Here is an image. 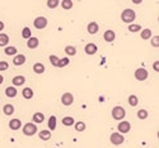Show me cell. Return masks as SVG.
I'll return each mask as SVG.
<instances>
[{
    "label": "cell",
    "mask_w": 159,
    "mask_h": 148,
    "mask_svg": "<svg viewBox=\"0 0 159 148\" xmlns=\"http://www.w3.org/2000/svg\"><path fill=\"white\" fill-rule=\"evenodd\" d=\"M103 38H104V41L106 42H113L115 39H116V33H115V30H112V29H107L104 32V34H103Z\"/></svg>",
    "instance_id": "11"
},
{
    "label": "cell",
    "mask_w": 159,
    "mask_h": 148,
    "mask_svg": "<svg viewBox=\"0 0 159 148\" xmlns=\"http://www.w3.org/2000/svg\"><path fill=\"white\" fill-rule=\"evenodd\" d=\"M148 76H149V73H148V71L145 68H143V67L137 68L135 71V79L137 81H145L148 79Z\"/></svg>",
    "instance_id": "7"
},
{
    "label": "cell",
    "mask_w": 159,
    "mask_h": 148,
    "mask_svg": "<svg viewBox=\"0 0 159 148\" xmlns=\"http://www.w3.org/2000/svg\"><path fill=\"white\" fill-rule=\"evenodd\" d=\"M12 82H13V86H14V88H17V86H22V85H24V82H26V77L22 76V75L14 76L13 80H12Z\"/></svg>",
    "instance_id": "15"
},
{
    "label": "cell",
    "mask_w": 159,
    "mask_h": 148,
    "mask_svg": "<svg viewBox=\"0 0 159 148\" xmlns=\"http://www.w3.org/2000/svg\"><path fill=\"white\" fill-rule=\"evenodd\" d=\"M17 52H18V49L14 46H6L5 49H4V53L6 56H15V55H18Z\"/></svg>",
    "instance_id": "23"
},
{
    "label": "cell",
    "mask_w": 159,
    "mask_h": 148,
    "mask_svg": "<svg viewBox=\"0 0 159 148\" xmlns=\"http://www.w3.org/2000/svg\"><path fill=\"white\" fill-rule=\"evenodd\" d=\"M110 141H111V143L113 146H120V144H122L125 142V137L122 134L117 133V132H115V133H112L110 135Z\"/></svg>",
    "instance_id": "5"
},
{
    "label": "cell",
    "mask_w": 159,
    "mask_h": 148,
    "mask_svg": "<svg viewBox=\"0 0 159 148\" xmlns=\"http://www.w3.org/2000/svg\"><path fill=\"white\" fill-rule=\"evenodd\" d=\"M153 70H154L155 72H159V61H158V60L153 63Z\"/></svg>",
    "instance_id": "39"
},
{
    "label": "cell",
    "mask_w": 159,
    "mask_h": 148,
    "mask_svg": "<svg viewBox=\"0 0 159 148\" xmlns=\"http://www.w3.org/2000/svg\"><path fill=\"white\" fill-rule=\"evenodd\" d=\"M56 129V117L55 115H51L48 118V130H55Z\"/></svg>",
    "instance_id": "25"
},
{
    "label": "cell",
    "mask_w": 159,
    "mask_h": 148,
    "mask_svg": "<svg viewBox=\"0 0 159 148\" xmlns=\"http://www.w3.org/2000/svg\"><path fill=\"white\" fill-rule=\"evenodd\" d=\"M9 68V63L6 61H0V71H6Z\"/></svg>",
    "instance_id": "37"
},
{
    "label": "cell",
    "mask_w": 159,
    "mask_h": 148,
    "mask_svg": "<svg viewBox=\"0 0 159 148\" xmlns=\"http://www.w3.org/2000/svg\"><path fill=\"white\" fill-rule=\"evenodd\" d=\"M60 5L62 6V9L65 10H70L74 5V2L73 0H62V2H60Z\"/></svg>",
    "instance_id": "26"
},
{
    "label": "cell",
    "mask_w": 159,
    "mask_h": 148,
    "mask_svg": "<svg viewBox=\"0 0 159 148\" xmlns=\"http://www.w3.org/2000/svg\"><path fill=\"white\" fill-rule=\"evenodd\" d=\"M4 82V77L2 76V75H0V85H2V84Z\"/></svg>",
    "instance_id": "42"
},
{
    "label": "cell",
    "mask_w": 159,
    "mask_h": 148,
    "mask_svg": "<svg viewBox=\"0 0 159 148\" xmlns=\"http://www.w3.org/2000/svg\"><path fill=\"white\" fill-rule=\"evenodd\" d=\"M38 137H40V139L41 141H50L51 139V132L50 130H40V133H38Z\"/></svg>",
    "instance_id": "21"
},
{
    "label": "cell",
    "mask_w": 159,
    "mask_h": 148,
    "mask_svg": "<svg viewBox=\"0 0 159 148\" xmlns=\"http://www.w3.org/2000/svg\"><path fill=\"white\" fill-rule=\"evenodd\" d=\"M61 103H62V105H65V107H70V105L74 103V96H73V94H71V92H65V94H62V96H61Z\"/></svg>",
    "instance_id": "8"
},
{
    "label": "cell",
    "mask_w": 159,
    "mask_h": 148,
    "mask_svg": "<svg viewBox=\"0 0 159 148\" xmlns=\"http://www.w3.org/2000/svg\"><path fill=\"white\" fill-rule=\"evenodd\" d=\"M46 4H47V6L50 9H55V8H57L60 5V2H59V0H47Z\"/></svg>",
    "instance_id": "35"
},
{
    "label": "cell",
    "mask_w": 159,
    "mask_h": 148,
    "mask_svg": "<svg viewBox=\"0 0 159 148\" xmlns=\"http://www.w3.org/2000/svg\"><path fill=\"white\" fill-rule=\"evenodd\" d=\"M22 95H23V98H24V99L31 100L32 98L35 96V92H33V90H32L31 88H24V89L22 90Z\"/></svg>",
    "instance_id": "17"
},
{
    "label": "cell",
    "mask_w": 159,
    "mask_h": 148,
    "mask_svg": "<svg viewBox=\"0 0 159 148\" xmlns=\"http://www.w3.org/2000/svg\"><path fill=\"white\" fill-rule=\"evenodd\" d=\"M136 115H137V118H139L140 120H145L146 118H148V111L145 110V109H140V110H137V113H136Z\"/></svg>",
    "instance_id": "33"
},
{
    "label": "cell",
    "mask_w": 159,
    "mask_h": 148,
    "mask_svg": "<svg viewBox=\"0 0 159 148\" xmlns=\"http://www.w3.org/2000/svg\"><path fill=\"white\" fill-rule=\"evenodd\" d=\"M129 32H131V33H137V32H140L143 28L140 24H129Z\"/></svg>",
    "instance_id": "32"
},
{
    "label": "cell",
    "mask_w": 159,
    "mask_h": 148,
    "mask_svg": "<svg viewBox=\"0 0 159 148\" xmlns=\"http://www.w3.org/2000/svg\"><path fill=\"white\" fill-rule=\"evenodd\" d=\"M32 120H33L35 124H41V123H44L45 120V115L42 114V113H35L33 114V117H32Z\"/></svg>",
    "instance_id": "16"
},
{
    "label": "cell",
    "mask_w": 159,
    "mask_h": 148,
    "mask_svg": "<svg viewBox=\"0 0 159 148\" xmlns=\"http://www.w3.org/2000/svg\"><path fill=\"white\" fill-rule=\"evenodd\" d=\"M69 63H70V60H69V57H62V58H60V60H59L57 67H59V68H62V67L68 66Z\"/></svg>",
    "instance_id": "29"
},
{
    "label": "cell",
    "mask_w": 159,
    "mask_h": 148,
    "mask_svg": "<svg viewBox=\"0 0 159 148\" xmlns=\"http://www.w3.org/2000/svg\"><path fill=\"white\" fill-rule=\"evenodd\" d=\"M45 70H46L45 65H44V63H41V62H37V63H35V65H33L35 73H38V75H41V73L45 72Z\"/></svg>",
    "instance_id": "20"
},
{
    "label": "cell",
    "mask_w": 159,
    "mask_h": 148,
    "mask_svg": "<svg viewBox=\"0 0 159 148\" xmlns=\"http://www.w3.org/2000/svg\"><path fill=\"white\" fill-rule=\"evenodd\" d=\"M152 46L153 47H159V36H155V37H153L152 38Z\"/></svg>",
    "instance_id": "38"
},
{
    "label": "cell",
    "mask_w": 159,
    "mask_h": 148,
    "mask_svg": "<svg viewBox=\"0 0 159 148\" xmlns=\"http://www.w3.org/2000/svg\"><path fill=\"white\" fill-rule=\"evenodd\" d=\"M136 19V13L134 9H123L122 13H121V20L123 23H127V24H132V22Z\"/></svg>",
    "instance_id": "1"
},
{
    "label": "cell",
    "mask_w": 159,
    "mask_h": 148,
    "mask_svg": "<svg viewBox=\"0 0 159 148\" xmlns=\"http://www.w3.org/2000/svg\"><path fill=\"white\" fill-rule=\"evenodd\" d=\"M48 60H50V62H51V65H52V66L57 67V63H59V60H60L57 56H55V55H50Z\"/></svg>",
    "instance_id": "36"
},
{
    "label": "cell",
    "mask_w": 159,
    "mask_h": 148,
    "mask_svg": "<svg viewBox=\"0 0 159 148\" xmlns=\"http://www.w3.org/2000/svg\"><path fill=\"white\" fill-rule=\"evenodd\" d=\"M37 125L35 123H26L23 125V134L27 135V137H32V135H35L37 133Z\"/></svg>",
    "instance_id": "3"
},
{
    "label": "cell",
    "mask_w": 159,
    "mask_h": 148,
    "mask_svg": "<svg viewBox=\"0 0 159 148\" xmlns=\"http://www.w3.org/2000/svg\"><path fill=\"white\" fill-rule=\"evenodd\" d=\"M9 128L12 130H19L20 128H22V122H20V119H12L9 120Z\"/></svg>",
    "instance_id": "12"
},
{
    "label": "cell",
    "mask_w": 159,
    "mask_h": 148,
    "mask_svg": "<svg viewBox=\"0 0 159 148\" xmlns=\"http://www.w3.org/2000/svg\"><path fill=\"white\" fill-rule=\"evenodd\" d=\"M65 53L68 56H75L77 55V48L74 46H66L65 47Z\"/></svg>",
    "instance_id": "31"
},
{
    "label": "cell",
    "mask_w": 159,
    "mask_h": 148,
    "mask_svg": "<svg viewBox=\"0 0 159 148\" xmlns=\"http://www.w3.org/2000/svg\"><path fill=\"white\" fill-rule=\"evenodd\" d=\"M47 18L46 17H37L33 22V25L36 29H45L47 27Z\"/></svg>",
    "instance_id": "6"
},
{
    "label": "cell",
    "mask_w": 159,
    "mask_h": 148,
    "mask_svg": "<svg viewBox=\"0 0 159 148\" xmlns=\"http://www.w3.org/2000/svg\"><path fill=\"white\" fill-rule=\"evenodd\" d=\"M132 3H134V4H141L140 0H132Z\"/></svg>",
    "instance_id": "41"
},
{
    "label": "cell",
    "mask_w": 159,
    "mask_h": 148,
    "mask_svg": "<svg viewBox=\"0 0 159 148\" xmlns=\"http://www.w3.org/2000/svg\"><path fill=\"white\" fill-rule=\"evenodd\" d=\"M26 61H27V58L24 55H15L14 60H13V65L14 66H22L26 63Z\"/></svg>",
    "instance_id": "13"
},
{
    "label": "cell",
    "mask_w": 159,
    "mask_h": 148,
    "mask_svg": "<svg viewBox=\"0 0 159 148\" xmlns=\"http://www.w3.org/2000/svg\"><path fill=\"white\" fill-rule=\"evenodd\" d=\"M97 51H98V47H97V45H94V43H88V45H86V47H84V52H86L87 55H89V56L95 55L97 53Z\"/></svg>",
    "instance_id": "9"
},
{
    "label": "cell",
    "mask_w": 159,
    "mask_h": 148,
    "mask_svg": "<svg viewBox=\"0 0 159 148\" xmlns=\"http://www.w3.org/2000/svg\"><path fill=\"white\" fill-rule=\"evenodd\" d=\"M86 128H87V125H86V123H84V122H77L75 123V130L77 132H84V130H86Z\"/></svg>",
    "instance_id": "34"
},
{
    "label": "cell",
    "mask_w": 159,
    "mask_h": 148,
    "mask_svg": "<svg viewBox=\"0 0 159 148\" xmlns=\"http://www.w3.org/2000/svg\"><path fill=\"white\" fill-rule=\"evenodd\" d=\"M140 37H141V39H144V41L150 39V38H152V29H149V28L141 29V30H140Z\"/></svg>",
    "instance_id": "22"
},
{
    "label": "cell",
    "mask_w": 159,
    "mask_h": 148,
    "mask_svg": "<svg viewBox=\"0 0 159 148\" xmlns=\"http://www.w3.org/2000/svg\"><path fill=\"white\" fill-rule=\"evenodd\" d=\"M22 37H23L24 39H27V41L32 37V30H31V28L24 27V28L22 29Z\"/></svg>",
    "instance_id": "30"
},
{
    "label": "cell",
    "mask_w": 159,
    "mask_h": 148,
    "mask_svg": "<svg viewBox=\"0 0 159 148\" xmlns=\"http://www.w3.org/2000/svg\"><path fill=\"white\" fill-rule=\"evenodd\" d=\"M117 133H120V134H127L130 130H131V124L127 122V120H121L120 123H119V125H117Z\"/></svg>",
    "instance_id": "4"
},
{
    "label": "cell",
    "mask_w": 159,
    "mask_h": 148,
    "mask_svg": "<svg viewBox=\"0 0 159 148\" xmlns=\"http://www.w3.org/2000/svg\"><path fill=\"white\" fill-rule=\"evenodd\" d=\"M127 103H129L130 107H136V105L139 104V98H137L136 95H130L129 99H127Z\"/></svg>",
    "instance_id": "28"
},
{
    "label": "cell",
    "mask_w": 159,
    "mask_h": 148,
    "mask_svg": "<svg viewBox=\"0 0 159 148\" xmlns=\"http://www.w3.org/2000/svg\"><path fill=\"white\" fill-rule=\"evenodd\" d=\"M40 46V39L37 37H31L28 41H27V47L29 49H36L37 47Z\"/></svg>",
    "instance_id": "10"
},
{
    "label": "cell",
    "mask_w": 159,
    "mask_h": 148,
    "mask_svg": "<svg viewBox=\"0 0 159 148\" xmlns=\"http://www.w3.org/2000/svg\"><path fill=\"white\" fill-rule=\"evenodd\" d=\"M9 36L5 33H0V47H6L9 43Z\"/></svg>",
    "instance_id": "24"
},
{
    "label": "cell",
    "mask_w": 159,
    "mask_h": 148,
    "mask_svg": "<svg viewBox=\"0 0 159 148\" xmlns=\"http://www.w3.org/2000/svg\"><path fill=\"white\" fill-rule=\"evenodd\" d=\"M3 113L4 115H8V117H10V115L14 114V107L12 104H5L3 107Z\"/></svg>",
    "instance_id": "19"
},
{
    "label": "cell",
    "mask_w": 159,
    "mask_h": 148,
    "mask_svg": "<svg viewBox=\"0 0 159 148\" xmlns=\"http://www.w3.org/2000/svg\"><path fill=\"white\" fill-rule=\"evenodd\" d=\"M17 94H18V90H17L14 86H9V88L5 89V95H6L8 98H10V99L15 98V96H17Z\"/></svg>",
    "instance_id": "18"
},
{
    "label": "cell",
    "mask_w": 159,
    "mask_h": 148,
    "mask_svg": "<svg viewBox=\"0 0 159 148\" xmlns=\"http://www.w3.org/2000/svg\"><path fill=\"white\" fill-rule=\"evenodd\" d=\"M62 124L65 127H71L75 124V119H74L73 117H64L62 118Z\"/></svg>",
    "instance_id": "27"
},
{
    "label": "cell",
    "mask_w": 159,
    "mask_h": 148,
    "mask_svg": "<svg viewBox=\"0 0 159 148\" xmlns=\"http://www.w3.org/2000/svg\"><path fill=\"white\" fill-rule=\"evenodd\" d=\"M4 28H5V24H4V22H2V20H0V33H2V32L4 30Z\"/></svg>",
    "instance_id": "40"
},
{
    "label": "cell",
    "mask_w": 159,
    "mask_h": 148,
    "mask_svg": "<svg viewBox=\"0 0 159 148\" xmlns=\"http://www.w3.org/2000/svg\"><path fill=\"white\" fill-rule=\"evenodd\" d=\"M87 30H88V33H89V34H97V33H98V30H99L98 23L90 22V23L87 25Z\"/></svg>",
    "instance_id": "14"
},
{
    "label": "cell",
    "mask_w": 159,
    "mask_h": 148,
    "mask_svg": "<svg viewBox=\"0 0 159 148\" xmlns=\"http://www.w3.org/2000/svg\"><path fill=\"white\" fill-rule=\"evenodd\" d=\"M111 115H112V118L115 120H122L125 117H126V110L120 107V105H117V107H115L111 111Z\"/></svg>",
    "instance_id": "2"
}]
</instances>
